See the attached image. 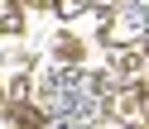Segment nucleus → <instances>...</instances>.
Returning <instances> with one entry per match:
<instances>
[{
	"label": "nucleus",
	"instance_id": "f03ea898",
	"mask_svg": "<svg viewBox=\"0 0 149 129\" xmlns=\"http://www.w3.org/2000/svg\"><path fill=\"white\" fill-rule=\"evenodd\" d=\"M111 67H120V72H135V67H139V58H135V53H116V58H111Z\"/></svg>",
	"mask_w": 149,
	"mask_h": 129
},
{
	"label": "nucleus",
	"instance_id": "f257e3e1",
	"mask_svg": "<svg viewBox=\"0 0 149 129\" xmlns=\"http://www.w3.org/2000/svg\"><path fill=\"white\" fill-rule=\"evenodd\" d=\"M5 5V19H0V29H5V38H15V34L24 29V14H19V0H0Z\"/></svg>",
	"mask_w": 149,
	"mask_h": 129
}]
</instances>
